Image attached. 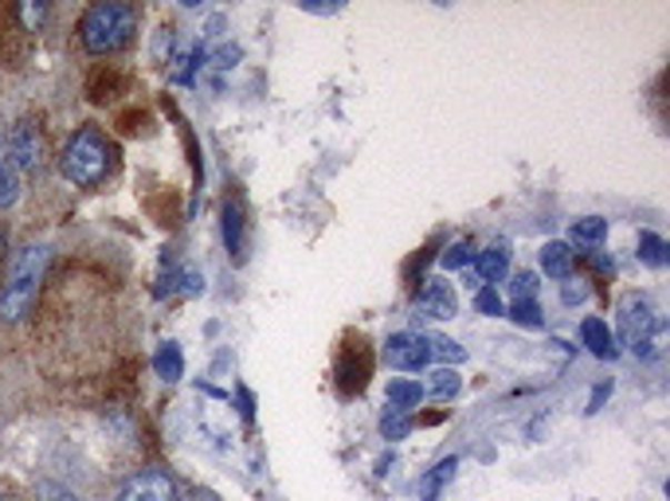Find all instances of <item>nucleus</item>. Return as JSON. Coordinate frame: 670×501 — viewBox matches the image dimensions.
I'll use <instances>...</instances> for the list:
<instances>
[{
	"label": "nucleus",
	"mask_w": 670,
	"mask_h": 501,
	"mask_svg": "<svg viewBox=\"0 0 670 501\" xmlns=\"http://www.w3.org/2000/svg\"><path fill=\"white\" fill-rule=\"evenodd\" d=\"M43 271H48V247L43 243H24L12 255L9 279L0 287V318L4 321H20L32 313L36 298H40V282Z\"/></svg>",
	"instance_id": "obj_1"
},
{
	"label": "nucleus",
	"mask_w": 670,
	"mask_h": 501,
	"mask_svg": "<svg viewBox=\"0 0 670 501\" xmlns=\"http://www.w3.org/2000/svg\"><path fill=\"white\" fill-rule=\"evenodd\" d=\"M138 32V9L122 4V0H102L83 12V24H79V40L91 56H110V51H122L126 43Z\"/></svg>",
	"instance_id": "obj_2"
},
{
	"label": "nucleus",
	"mask_w": 670,
	"mask_h": 501,
	"mask_svg": "<svg viewBox=\"0 0 670 501\" xmlns=\"http://www.w3.org/2000/svg\"><path fill=\"white\" fill-rule=\"evenodd\" d=\"M59 169H63L67 181L79 184V189L102 184V177H107L110 169V149L107 141H102V133L94 130V126H83V130L67 141L63 157H59Z\"/></svg>",
	"instance_id": "obj_3"
},
{
	"label": "nucleus",
	"mask_w": 670,
	"mask_h": 501,
	"mask_svg": "<svg viewBox=\"0 0 670 501\" xmlns=\"http://www.w3.org/2000/svg\"><path fill=\"white\" fill-rule=\"evenodd\" d=\"M616 318H620V338L631 353L639 357H654L659 353L662 329H659V313L651 310L643 294H623L620 305H616Z\"/></svg>",
	"instance_id": "obj_4"
},
{
	"label": "nucleus",
	"mask_w": 670,
	"mask_h": 501,
	"mask_svg": "<svg viewBox=\"0 0 670 501\" xmlns=\"http://www.w3.org/2000/svg\"><path fill=\"white\" fill-rule=\"evenodd\" d=\"M43 157H48V138L40 133V126L20 122L17 130H12V141H9V161L17 164L20 173H36V169L43 164Z\"/></svg>",
	"instance_id": "obj_5"
},
{
	"label": "nucleus",
	"mask_w": 670,
	"mask_h": 501,
	"mask_svg": "<svg viewBox=\"0 0 670 501\" xmlns=\"http://www.w3.org/2000/svg\"><path fill=\"white\" fill-rule=\"evenodd\" d=\"M118 501H177V485L166 470H141L118 490Z\"/></svg>",
	"instance_id": "obj_6"
},
{
	"label": "nucleus",
	"mask_w": 670,
	"mask_h": 501,
	"mask_svg": "<svg viewBox=\"0 0 670 501\" xmlns=\"http://www.w3.org/2000/svg\"><path fill=\"white\" fill-rule=\"evenodd\" d=\"M384 357H389L392 369L420 372L423 364L431 361V345L420 338V333H392V338L384 341Z\"/></svg>",
	"instance_id": "obj_7"
},
{
	"label": "nucleus",
	"mask_w": 670,
	"mask_h": 501,
	"mask_svg": "<svg viewBox=\"0 0 670 501\" xmlns=\"http://www.w3.org/2000/svg\"><path fill=\"white\" fill-rule=\"evenodd\" d=\"M416 310L428 313V318H456V290L447 282L431 279L428 287L416 294Z\"/></svg>",
	"instance_id": "obj_8"
},
{
	"label": "nucleus",
	"mask_w": 670,
	"mask_h": 501,
	"mask_svg": "<svg viewBox=\"0 0 670 501\" xmlns=\"http://www.w3.org/2000/svg\"><path fill=\"white\" fill-rule=\"evenodd\" d=\"M580 338H584V345L592 349L600 361H616V357H620V349H616V338H612V329H608V321L584 318V325H580Z\"/></svg>",
	"instance_id": "obj_9"
},
{
	"label": "nucleus",
	"mask_w": 670,
	"mask_h": 501,
	"mask_svg": "<svg viewBox=\"0 0 670 501\" xmlns=\"http://www.w3.org/2000/svg\"><path fill=\"white\" fill-rule=\"evenodd\" d=\"M572 263H577V255H572V247L564 243V239H553V243L541 247V271H546L549 279H569Z\"/></svg>",
	"instance_id": "obj_10"
},
{
	"label": "nucleus",
	"mask_w": 670,
	"mask_h": 501,
	"mask_svg": "<svg viewBox=\"0 0 670 501\" xmlns=\"http://www.w3.org/2000/svg\"><path fill=\"white\" fill-rule=\"evenodd\" d=\"M389 408L392 411H412V408H420V400H423V388H420V380H389Z\"/></svg>",
	"instance_id": "obj_11"
},
{
	"label": "nucleus",
	"mask_w": 670,
	"mask_h": 501,
	"mask_svg": "<svg viewBox=\"0 0 670 501\" xmlns=\"http://www.w3.org/2000/svg\"><path fill=\"white\" fill-rule=\"evenodd\" d=\"M20 189H24V173L9 157H0V208H12L20 200Z\"/></svg>",
	"instance_id": "obj_12"
},
{
	"label": "nucleus",
	"mask_w": 670,
	"mask_h": 501,
	"mask_svg": "<svg viewBox=\"0 0 670 501\" xmlns=\"http://www.w3.org/2000/svg\"><path fill=\"white\" fill-rule=\"evenodd\" d=\"M153 369H158V377L161 380H169V384H177L181 380V372H184V357H181V349L173 345V341H166V345L153 353Z\"/></svg>",
	"instance_id": "obj_13"
},
{
	"label": "nucleus",
	"mask_w": 670,
	"mask_h": 501,
	"mask_svg": "<svg viewBox=\"0 0 670 501\" xmlns=\"http://www.w3.org/2000/svg\"><path fill=\"white\" fill-rule=\"evenodd\" d=\"M474 271H479L482 282H502L506 271H510V263H506V255L498 247H490V251H479V255H474Z\"/></svg>",
	"instance_id": "obj_14"
},
{
	"label": "nucleus",
	"mask_w": 670,
	"mask_h": 501,
	"mask_svg": "<svg viewBox=\"0 0 670 501\" xmlns=\"http://www.w3.org/2000/svg\"><path fill=\"white\" fill-rule=\"evenodd\" d=\"M572 243H584V247H596L600 239L608 236V220H600V216H584V220L572 223Z\"/></svg>",
	"instance_id": "obj_15"
},
{
	"label": "nucleus",
	"mask_w": 670,
	"mask_h": 501,
	"mask_svg": "<svg viewBox=\"0 0 670 501\" xmlns=\"http://www.w3.org/2000/svg\"><path fill=\"white\" fill-rule=\"evenodd\" d=\"M223 243H228V251H236V255H240V247H243V212H240V204H232V200H228V208H223Z\"/></svg>",
	"instance_id": "obj_16"
},
{
	"label": "nucleus",
	"mask_w": 670,
	"mask_h": 501,
	"mask_svg": "<svg viewBox=\"0 0 670 501\" xmlns=\"http://www.w3.org/2000/svg\"><path fill=\"white\" fill-rule=\"evenodd\" d=\"M459 388H463V380H459L456 369H436V372H431L428 392L436 395V400H451V395H456Z\"/></svg>",
	"instance_id": "obj_17"
},
{
	"label": "nucleus",
	"mask_w": 670,
	"mask_h": 501,
	"mask_svg": "<svg viewBox=\"0 0 670 501\" xmlns=\"http://www.w3.org/2000/svg\"><path fill=\"white\" fill-rule=\"evenodd\" d=\"M639 259H643L647 267H662L667 263V243H662L654 231H643V236H639Z\"/></svg>",
	"instance_id": "obj_18"
},
{
	"label": "nucleus",
	"mask_w": 670,
	"mask_h": 501,
	"mask_svg": "<svg viewBox=\"0 0 670 501\" xmlns=\"http://www.w3.org/2000/svg\"><path fill=\"white\" fill-rule=\"evenodd\" d=\"M510 318L518 321V325H526V329H538L541 325V310H538V302H533V298H513Z\"/></svg>",
	"instance_id": "obj_19"
},
{
	"label": "nucleus",
	"mask_w": 670,
	"mask_h": 501,
	"mask_svg": "<svg viewBox=\"0 0 670 501\" xmlns=\"http://www.w3.org/2000/svg\"><path fill=\"white\" fill-rule=\"evenodd\" d=\"M36 501H83L74 490H67V485L59 482H40L36 485Z\"/></svg>",
	"instance_id": "obj_20"
},
{
	"label": "nucleus",
	"mask_w": 670,
	"mask_h": 501,
	"mask_svg": "<svg viewBox=\"0 0 670 501\" xmlns=\"http://www.w3.org/2000/svg\"><path fill=\"white\" fill-rule=\"evenodd\" d=\"M474 255V247L471 243H456V247H447L443 251V267L447 271H459V267H467Z\"/></svg>",
	"instance_id": "obj_21"
},
{
	"label": "nucleus",
	"mask_w": 670,
	"mask_h": 501,
	"mask_svg": "<svg viewBox=\"0 0 670 501\" xmlns=\"http://www.w3.org/2000/svg\"><path fill=\"white\" fill-rule=\"evenodd\" d=\"M474 310L487 313V318H494V313H502V302H498V294L487 287V290H479V294H474Z\"/></svg>",
	"instance_id": "obj_22"
},
{
	"label": "nucleus",
	"mask_w": 670,
	"mask_h": 501,
	"mask_svg": "<svg viewBox=\"0 0 670 501\" xmlns=\"http://www.w3.org/2000/svg\"><path fill=\"white\" fill-rule=\"evenodd\" d=\"M428 345H431V353H439L443 361H463V357H467L456 341H447V338H436V341H428Z\"/></svg>",
	"instance_id": "obj_23"
},
{
	"label": "nucleus",
	"mask_w": 670,
	"mask_h": 501,
	"mask_svg": "<svg viewBox=\"0 0 670 501\" xmlns=\"http://www.w3.org/2000/svg\"><path fill=\"white\" fill-rule=\"evenodd\" d=\"M584 298H588V282L572 279V282H564V287H561V302L564 305H577V302H584Z\"/></svg>",
	"instance_id": "obj_24"
},
{
	"label": "nucleus",
	"mask_w": 670,
	"mask_h": 501,
	"mask_svg": "<svg viewBox=\"0 0 670 501\" xmlns=\"http://www.w3.org/2000/svg\"><path fill=\"white\" fill-rule=\"evenodd\" d=\"M381 431H384L389 439H400V435L408 431V420L400 415V411H392V415H384V420H381Z\"/></svg>",
	"instance_id": "obj_25"
},
{
	"label": "nucleus",
	"mask_w": 670,
	"mask_h": 501,
	"mask_svg": "<svg viewBox=\"0 0 670 501\" xmlns=\"http://www.w3.org/2000/svg\"><path fill=\"white\" fill-rule=\"evenodd\" d=\"M451 470H456V459L439 462V467H436V474H431V478H428V485H423V493H428V498H431V493H436V485L443 482V478L451 474Z\"/></svg>",
	"instance_id": "obj_26"
},
{
	"label": "nucleus",
	"mask_w": 670,
	"mask_h": 501,
	"mask_svg": "<svg viewBox=\"0 0 670 501\" xmlns=\"http://www.w3.org/2000/svg\"><path fill=\"white\" fill-rule=\"evenodd\" d=\"M533 290H538V279H533V274H518V282H513V298H533Z\"/></svg>",
	"instance_id": "obj_27"
},
{
	"label": "nucleus",
	"mask_w": 670,
	"mask_h": 501,
	"mask_svg": "<svg viewBox=\"0 0 670 501\" xmlns=\"http://www.w3.org/2000/svg\"><path fill=\"white\" fill-rule=\"evenodd\" d=\"M181 501H220V498H216L212 490H197V485H192V490H184Z\"/></svg>",
	"instance_id": "obj_28"
},
{
	"label": "nucleus",
	"mask_w": 670,
	"mask_h": 501,
	"mask_svg": "<svg viewBox=\"0 0 670 501\" xmlns=\"http://www.w3.org/2000/svg\"><path fill=\"white\" fill-rule=\"evenodd\" d=\"M0 251H4V228H0Z\"/></svg>",
	"instance_id": "obj_29"
}]
</instances>
